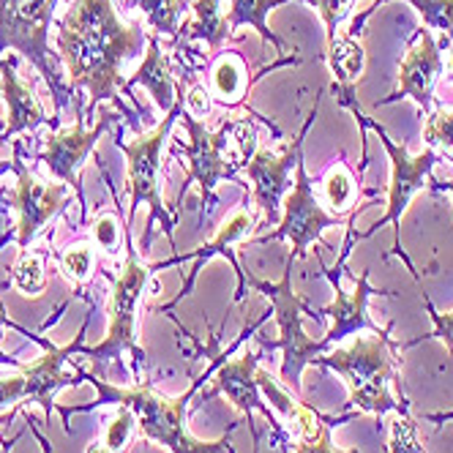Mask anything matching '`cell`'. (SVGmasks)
<instances>
[{"mask_svg": "<svg viewBox=\"0 0 453 453\" xmlns=\"http://www.w3.org/2000/svg\"><path fill=\"white\" fill-rule=\"evenodd\" d=\"M148 47V30L140 22H123L115 0H72L55 25V50L69 74L72 90L88 93L85 120L110 102L126 118H137L120 96H132L126 63Z\"/></svg>", "mask_w": 453, "mask_h": 453, "instance_id": "obj_1", "label": "cell"}, {"mask_svg": "<svg viewBox=\"0 0 453 453\" xmlns=\"http://www.w3.org/2000/svg\"><path fill=\"white\" fill-rule=\"evenodd\" d=\"M271 309L257 319L251 322V326H246L241 331V336L226 347V349H219V334H211V364L205 366V372L197 377V380H191V385L186 388V391L180 396H165V394H158L156 388H153V380H145V382H137L134 388H120L104 377H99L96 372H85L80 364H77V374L80 380H88L93 385V391H96V402L90 404H55V410L63 415V432L72 434V426H69V415L72 412H90L96 407H107V404H123L134 412L137 418V429L142 432V437L148 442H156L161 448H167L170 453H238L235 445H233V434L241 424H246V420H235V424H230V429H226L219 440L213 442H205V440H197L191 432H188V402L200 394V388L203 382H208L216 369L230 358V355L251 336L260 331L265 322L271 319Z\"/></svg>", "mask_w": 453, "mask_h": 453, "instance_id": "obj_2", "label": "cell"}, {"mask_svg": "<svg viewBox=\"0 0 453 453\" xmlns=\"http://www.w3.org/2000/svg\"><path fill=\"white\" fill-rule=\"evenodd\" d=\"M391 331L394 322H388L380 334L358 336L349 347H336L314 358L317 366H326L344 380L349 388V407L374 415L377 420L388 412L410 415V402L399 377V342L391 339Z\"/></svg>", "mask_w": 453, "mask_h": 453, "instance_id": "obj_3", "label": "cell"}, {"mask_svg": "<svg viewBox=\"0 0 453 453\" xmlns=\"http://www.w3.org/2000/svg\"><path fill=\"white\" fill-rule=\"evenodd\" d=\"M336 99H339V104H342L344 110H349V112L355 115L358 126H364L366 132H374V134L380 137V142H382L388 158H391V180H388V188H385V216H380V219L369 226V230H364V233H349V235L344 238V246H342V251H339V257H336L334 271H342V268H344V263H347V257H349L355 241H366V238L377 235L380 230H385L388 224H394V249L385 254V260H391V257H399V260L404 263V268L410 271V276H412L415 281H420V273H418L415 263L410 260V254L402 249V219H404V213H407V208H410V203H412L415 194L429 188V183H432V170H434L437 161H442V158H440L432 148H424L418 156H410L407 148L399 145V142H394V137L388 134L374 118L364 115L361 104L355 102V88H336Z\"/></svg>", "mask_w": 453, "mask_h": 453, "instance_id": "obj_4", "label": "cell"}, {"mask_svg": "<svg viewBox=\"0 0 453 453\" xmlns=\"http://www.w3.org/2000/svg\"><path fill=\"white\" fill-rule=\"evenodd\" d=\"M112 284L110 303H107V334L96 347H82L80 355L96 364L99 377L107 374L110 364H123L128 355V369H132L134 382L148 380V358L145 349L137 342V317L140 303L148 293V284L153 268L142 260V254L134 249L132 230L126 226V246H123V265L118 276L104 273Z\"/></svg>", "mask_w": 453, "mask_h": 453, "instance_id": "obj_5", "label": "cell"}, {"mask_svg": "<svg viewBox=\"0 0 453 453\" xmlns=\"http://www.w3.org/2000/svg\"><path fill=\"white\" fill-rule=\"evenodd\" d=\"M183 112H186V102L180 93L178 104L153 128L140 132L132 142H126L120 134H115V148L126 156V197H128L126 226L128 230L134 226V216H137L140 205H148V211H150L145 235H142V254L150 249L156 226H161V233L167 235L170 246H175V213H170L165 200H161L158 180H161V153H165V145L173 137V128L178 126Z\"/></svg>", "mask_w": 453, "mask_h": 453, "instance_id": "obj_6", "label": "cell"}, {"mask_svg": "<svg viewBox=\"0 0 453 453\" xmlns=\"http://www.w3.org/2000/svg\"><path fill=\"white\" fill-rule=\"evenodd\" d=\"M88 326H90V314H85L82 326H80V334L74 336L72 344L66 347H58L52 344L50 339L39 336V334H30L25 331L17 322H9V328L27 336L30 342L42 344L44 355L34 364H22L19 366V374H12V377H0V410H12V407H42L44 412V424L52 420V410L58 404V394L63 388H77L82 380L77 374V364L74 358L80 355V349L85 347V334H88Z\"/></svg>", "mask_w": 453, "mask_h": 453, "instance_id": "obj_7", "label": "cell"}, {"mask_svg": "<svg viewBox=\"0 0 453 453\" xmlns=\"http://www.w3.org/2000/svg\"><path fill=\"white\" fill-rule=\"evenodd\" d=\"M293 257L287 254V263H284V273L279 281H265V279H257L254 273H246V284L251 289H257L260 296L268 298V309L276 319V328H279V339L276 342H265L257 336L265 349H281V369H279V382L293 391L296 396H301V374L306 366L314 364L317 355L328 352V347L322 344V339H311L303 331V317H311L317 322V311L309 309L306 301H301L293 289Z\"/></svg>", "mask_w": 453, "mask_h": 453, "instance_id": "obj_8", "label": "cell"}, {"mask_svg": "<svg viewBox=\"0 0 453 453\" xmlns=\"http://www.w3.org/2000/svg\"><path fill=\"white\" fill-rule=\"evenodd\" d=\"M178 126H180V134L173 140L175 156H183L186 167H188L183 188H180V200H183L186 188L191 183H197L200 194H203V213H205V208L211 211L219 203L216 188L221 180L241 183L238 165H235V145H233L235 120L221 123L213 132V128H208L203 120L183 112Z\"/></svg>", "mask_w": 453, "mask_h": 453, "instance_id": "obj_9", "label": "cell"}, {"mask_svg": "<svg viewBox=\"0 0 453 453\" xmlns=\"http://www.w3.org/2000/svg\"><path fill=\"white\" fill-rule=\"evenodd\" d=\"M55 6L58 0H0V58L9 50L19 52L44 77L60 104L66 93L60 88V74L50 47Z\"/></svg>", "mask_w": 453, "mask_h": 453, "instance_id": "obj_10", "label": "cell"}, {"mask_svg": "<svg viewBox=\"0 0 453 453\" xmlns=\"http://www.w3.org/2000/svg\"><path fill=\"white\" fill-rule=\"evenodd\" d=\"M303 153L298 156L296 165V183L289 188V194L281 203V219L276 224V230L268 235L249 238L246 243H271V241H287L289 243V257L293 260H306L309 249L322 238V233L331 226L347 224L349 213H334L326 208V203L319 200V194L314 191V183L306 173Z\"/></svg>", "mask_w": 453, "mask_h": 453, "instance_id": "obj_11", "label": "cell"}, {"mask_svg": "<svg viewBox=\"0 0 453 453\" xmlns=\"http://www.w3.org/2000/svg\"><path fill=\"white\" fill-rule=\"evenodd\" d=\"M317 110H319V99H314V110L309 112L306 123L301 126V132L293 137L281 153L271 150V148H260L251 153V158H246L238 167V173H246L251 180V203H254V213L257 221L263 224H279L281 219V203L293 188V180H289V173L296 170L298 156L303 153V142L309 137V128L317 120Z\"/></svg>", "mask_w": 453, "mask_h": 453, "instance_id": "obj_12", "label": "cell"}, {"mask_svg": "<svg viewBox=\"0 0 453 453\" xmlns=\"http://www.w3.org/2000/svg\"><path fill=\"white\" fill-rule=\"evenodd\" d=\"M14 173L17 183L9 194V200L17 211V224H14V243L17 249H27L34 243L42 230L55 221L60 213H66L72 205L69 186L58 180H44L22 161V142H14Z\"/></svg>", "mask_w": 453, "mask_h": 453, "instance_id": "obj_13", "label": "cell"}, {"mask_svg": "<svg viewBox=\"0 0 453 453\" xmlns=\"http://www.w3.org/2000/svg\"><path fill=\"white\" fill-rule=\"evenodd\" d=\"M254 224H257V213H254V211H246V208H238L230 219H226V221L219 226V233H216L208 243H203L200 249L186 251V254H175V257H170V260H158V263H153V265H150L153 273H156V271L175 268V265H183V263H194L191 271H188V279L180 284V293H178L170 303L158 306V309H153V311H156V314H170L183 298H188V296H191V289H194V284H197L200 271L213 260V257H224V260L233 265V271H235V276H238V287H235V298H233V301L241 303V301L246 298L249 284H246V271H243L241 263H238L235 246L249 241V235H251V230H254Z\"/></svg>", "mask_w": 453, "mask_h": 453, "instance_id": "obj_14", "label": "cell"}, {"mask_svg": "<svg viewBox=\"0 0 453 453\" xmlns=\"http://www.w3.org/2000/svg\"><path fill=\"white\" fill-rule=\"evenodd\" d=\"M115 123L112 112L99 115V120L93 123V128H85V112H77V123L69 128H60V132H50L44 137V150L36 156L42 161V167L52 175V180L69 186L77 197V205L82 208V219L88 216V203H85V191L80 180V170L88 165L90 153L99 145L107 128Z\"/></svg>", "mask_w": 453, "mask_h": 453, "instance_id": "obj_15", "label": "cell"}, {"mask_svg": "<svg viewBox=\"0 0 453 453\" xmlns=\"http://www.w3.org/2000/svg\"><path fill=\"white\" fill-rule=\"evenodd\" d=\"M445 72V52L440 50L437 39L426 27H420L410 39V47L399 63V82L391 90V96L377 102V107L394 104L402 99L415 102V107L429 115L434 110V88Z\"/></svg>", "mask_w": 453, "mask_h": 453, "instance_id": "obj_16", "label": "cell"}, {"mask_svg": "<svg viewBox=\"0 0 453 453\" xmlns=\"http://www.w3.org/2000/svg\"><path fill=\"white\" fill-rule=\"evenodd\" d=\"M257 364H260V355L251 352V349L238 355L235 361H224L216 369V374L211 377L213 388L200 394V402H211L213 396L230 399L241 410L243 420H249V432H251V440H254V453H260V434H257V429H254V412H263L271 420V426L276 429L279 440L284 437V429L279 424L273 407L265 402L260 385H257Z\"/></svg>", "mask_w": 453, "mask_h": 453, "instance_id": "obj_17", "label": "cell"}, {"mask_svg": "<svg viewBox=\"0 0 453 453\" xmlns=\"http://www.w3.org/2000/svg\"><path fill=\"white\" fill-rule=\"evenodd\" d=\"M322 276L331 281V289H334V303L331 306H322V309H314L317 311V322L322 317H331L334 326L328 328V334L322 336V344L328 349L334 344H339L342 339L352 336V334H380L382 328L377 322L369 317V301L372 298H396L394 289H377L369 284V271H361V276H352L355 279V289L352 293H344L342 289V281H339V271L334 268H326L322 265Z\"/></svg>", "mask_w": 453, "mask_h": 453, "instance_id": "obj_18", "label": "cell"}, {"mask_svg": "<svg viewBox=\"0 0 453 453\" xmlns=\"http://www.w3.org/2000/svg\"><path fill=\"white\" fill-rule=\"evenodd\" d=\"M257 385H260V391L265 396V402L273 407V412L284 420L289 434L296 440H306V437H314L322 426H342V424H349L355 420L361 412H344L339 418L334 415H326L314 407H309L301 396H293V391H287V388L271 374V372H263L257 369Z\"/></svg>", "mask_w": 453, "mask_h": 453, "instance_id": "obj_19", "label": "cell"}, {"mask_svg": "<svg viewBox=\"0 0 453 453\" xmlns=\"http://www.w3.org/2000/svg\"><path fill=\"white\" fill-rule=\"evenodd\" d=\"M0 90H4V102H6V128H4V140H12L17 134L36 132L39 126L50 123L39 96L34 85L25 82L14 63L0 58Z\"/></svg>", "mask_w": 453, "mask_h": 453, "instance_id": "obj_20", "label": "cell"}, {"mask_svg": "<svg viewBox=\"0 0 453 453\" xmlns=\"http://www.w3.org/2000/svg\"><path fill=\"white\" fill-rule=\"evenodd\" d=\"M298 63H301V58L287 55L281 60H273L271 66H265L257 77H249V63L238 52H221L219 60L213 63V69H211V88L208 90L213 96V102H219L224 107H238L249 96V90L254 88V82L263 74L281 69V66H298Z\"/></svg>", "mask_w": 453, "mask_h": 453, "instance_id": "obj_21", "label": "cell"}, {"mask_svg": "<svg viewBox=\"0 0 453 453\" xmlns=\"http://www.w3.org/2000/svg\"><path fill=\"white\" fill-rule=\"evenodd\" d=\"M134 85L145 88L148 96L153 99V104L161 110V112H170L178 99L183 88L178 85L175 74H173V66H170V55L161 50L158 44V36L148 34V47H145V58L140 60V66L134 74H128V90Z\"/></svg>", "mask_w": 453, "mask_h": 453, "instance_id": "obj_22", "label": "cell"}, {"mask_svg": "<svg viewBox=\"0 0 453 453\" xmlns=\"http://www.w3.org/2000/svg\"><path fill=\"white\" fill-rule=\"evenodd\" d=\"M385 4H391V0H372V4L349 22V27H347V34H344V36L358 39V36H361V30H364V25H366V19H369L380 6H385ZM404 4H410V6L420 14V19H424V27L437 39L440 50L448 52V50L453 47V0H404Z\"/></svg>", "mask_w": 453, "mask_h": 453, "instance_id": "obj_23", "label": "cell"}, {"mask_svg": "<svg viewBox=\"0 0 453 453\" xmlns=\"http://www.w3.org/2000/svg\"><path fill=\"white\" fill-rule=\"evenodd\" d=\"M183 42H203L211 55L221 52V44L230 39L226 14L221 12V0H194L191 19L180 30Z\"/></svg>", "mask_w": 453, "mask_h": 453, "instance_id": "obj_24", "label": "cell"}, {"mask_svg": "<svg viewBox=\"0 0 453 453\" xmlns=\"http://www.w3.org/2000/svg\"><path fill=\"white\" fill-rule=\"evenodd\" d=\"M284 4H293V0H230L226 30H230V36H235L241 27H251L260 34L263 44H273L279 52H287V42L268 27V14Z\"/></svg>", "mask_w": 453, "mask_h": 453, "instance_id": "obj_25", "label": "cell"}, {"mask_svg": "<svg viewBox=\"0 0 453 453\" xmlns=\"http://www.w3.org/2000/svg\"><path fill=\"white\" fill-rule=\"evenodd\" d=\"M326 60L334 77V90L336 88H355V80L364 74L366 52L358 39H349L344 34L336 36L331 47H326Z\"/></svg>", "mask_w": 453, "mask_h": 453, "instance_id": "obj_26", "label": "cell"}, {"mask_svg": "<svg viewBox=\"0 0 453 453\" xmlns=\"http://www.w3.org/2000/svg\"><path fill=\"white\" fill-rule=\"evenodd\" d=\"M50 249H22L17 254V260L12 265V279L9 284L17 289V293L27 296V298H42L47 289V260H50Z\"/></svg>", "mask_w": 453, "mask_h": 453, "instance_id": "obj_27", "label": "cell"}, {"mask_svg": "<svg viewBox=\"0 0 453 453\" xmlns=\"http://www.w3.org/2000/svg\"><path fill=\"white\" fill-rule=\"evenodd\" d=\"M145 17L153 36L178 39L186 25V0H128Z\"/></svg>", "mask_w": 453, "mask_h": 453, "instance_id": "obj_28", "label": "cell"}, {"mask_svg": "<svg viewBox=\"0 0 453 453\" xmlns=\"http://www.w3.org/2000/svg\"><path fill=\"white\" fill-rule=\"evenodd\" d=\"M358 200H361V186L355 180L347 158L342 153L336 165L328 170L326 180H322V203L334 213H342V211H352L358 205Z\"/></svg>", "mask_w": 453, "mask_h": 453, "instance_id": "obj_29", "label": "cell"}, {"mask_svg": "<svg viewBox=\"0 0 453 453\" xmlns=\"http://www.w3.org/2000/svg\"><path fill=\"white\" fill-rule=\"evenodd\" d=\"M134 432H137L134 412L128 407H123V404H118V415L107 424L104 437L93 440L85 453H126L128 448H132Z\"/></svg>", "mask_w": 453, "mask_h": 453, "instance_id": "obj_30", "label": "cell"}, {"mask_svg": "<svg viewBox=\"0 0 453 453\" xmlns=\"http://www.w3.org/2000/svg\"><path fill=\"white\" fill-rule=\"evenodd\" d=\"M58 268L60 273L72 281V287L77 289V296L85 298V284L90 281L93 276V268H96V251L90 243H74L69 246L66 251L58 254Z\"/></svg>", "mask_w": 453, "mask_h": 453, "instance_id": "obj_31", "label": "cell"}, {"mask_svg": "<svg viewBox=\"0 0 453 453\" xmlns=\"http://www.w3.org/2000/svg\"><path fill=\"white\" fill-rule=\"evenodd\" d=\"M424 140L440 158L453 161V107L437 104L424 123Z\"/></svg>", "mask_w": 453, "mask_h": 453, "instance_id": "obj_32", "label": "cell"}, {"mask_svg": "<svg viewBox=\"0 0 453 453\" xmlns=\"http://www.w3.org/2000/svg\"><path fill=\"white\" fill-rule=\"evenodd\" d=\"M90 238L104 254L118 257L126 246V221H120V211H99L90 224Z\"/></svg>", "mask_w": 453, "mask_h": 453, "instance_id": "obj_33", "label": "cell"}, {"mask_svg": "<svg viewBox=\"0 0 453 453\" xmlns=\"http://www.w3.org/2000/svg\"><path fill=\"white\" fill-rule=\"evenodd\" d=\"M424 306H426L429 319H432V331L426 336H418V339H410V342H399V349H410V347H418V344H424V342L437 339L453 355V309L450 311H437L426 293H424Z\"/></svg>", "mask_w": 453, "mask_h": 453, "instance_id": "obj_34", "label": "cell"}, {"mask_svg": "<svg viewBox=\"0 0 453 453\" xmlns=\"http://www.w3.org/2000/svg\"><path fill=\"white\" fill-rule=\"evenodd\" d=\"M296 4H309L319 14L322 25H326V47H331L339 36V25L349 17L355 0H296Z\"/></svg>", "mask_w": 453, "mask_h": 453, "instance_id": "obj_35", "label": "cell"}, {"mask_svg": "<svg viewBox=\"0 0 453 453\" xmlns=\"http://www.w3.org/2000/svg\"><path fill=\"white\" fill-rule=\"evenodd\" d=\"M385 453H426L418 445V424L412 415H396L391 420V440L385 445Z\"/></svg>", "mask_w": 453, "mask_h": 453, "instance_id": "obj_36", "label": "cell"}, {"mask_svg": "<svg viewBox=\"0 0 453 453\" xmlns=\"http://www.w3.org/2000/svg\"><path fill=\"white\" fill-rule=\"evenodd\" d=\"M334 429L336 426H322L314 437H306V440H289V434L281 437V442L293 445V453H361L358 448H349V450H342L334 445Z\"/></svg>", "mask_w": 453, "mask_h": 453, "instance_id": "obj_37", "label": "cell"}, {"mask_svg": "<svg viewBox=\"0 0 453 453\" xmlns=\"http://www.w3.org/2000/svg\"><path fill=\"white\" fill-rule=\"evenodd\" d=\"M183 102H186V112H188L191 118L203 120V118L211 115L213 96H211V90H208L205 85H191V88L186 90V96H183Z\"/></svg>", "mask_w": 453, "mask_h": 453, "instance_id": "obj_38", "label": "cell"}, {"mask_svg": "<svg viewBox=\"0 0 453 453\" xmlns=\"http://www.w3.org/2000/svg\"><path fill=\"white\" fill-rule=\"evenodd\" d=\"M9 314H6V306H4V301H0V328H9ZM0 366H22L17 358H12V355H6V352H0Z\"/></svg>", "mask_w": 453, "mask_h": 453, "instance_id": "obj_39", "label": "cell"}, {"mask_svg": "<svg viewBox=\"0 0 453 453\" xmlns=\"http://www.w3.org/2000/svg\"><path fill=\"white\" fill-rule=\"evenodd\" d=\"M4 128H6V120L4 118H0V137H4ZM6 173H14V156H12V161L6 158H0V178H4Z\"/></svg>", "mask_w": 453, "mask_h": 453, "instance_id": "obj_40", "label": "cell"}, {"mask_svg": "<svg viewBox=\"0 0 453 453\" xmlns=\"http://www.w3.org/2000/svg\"><path fill=\"white\" fill-rule=\"evenodd\" d=\"M426 420H432V424H450V420H453V410H448V412H429Z\"/></svg>", "mask_w": 453, "mask_h": 453, "instance_id": "obj_41", "label": "cell"}, {"mask_svg": "<svg viewBox=\"0 0 453 453\" xmlns=\"http://www.w3.org/2000/svg\"><path fill=\"white\" fill-rule=\"evenodd\" d=\"M429 188H432V191H448V194H450V200H453V178H450V180H432Z\"/></svg>", "mask_w": 453, "mask_h": 453, "instance_id": "obj_42", "label": "cell"}, {"mask_svg": "<svg viewBox=\"0 0 453 453\" xmlns=\"http://www.w3.org/2000/svg\"><path fill=\"white\" fill-rule=\"evenodd\" d=\"M17 412H19V407H12L9 412H0V426H4V424H12V420L17 418Z\"/></svg>", "mask_w": 453, "mask_h": 453, "instance_id": "obj_43", "label": "cell"}, {"mask_svg": "<svg viewBox=\"0 0 453 453\" xmlns=\"http://www.w3.org/2000/svg\"><path fill=\"white\" fill-rule=\"evenodd\" d=\"M9 243H14V226L9 233H0V249H6Z\"/></svg>", "mask_w": 453, "mask_h": 453, "instance_id": "obj_44", "label": "cell"}, {"mask_svg": "<svg viewBox=\"0 0 453 453\" xmlns=\"http://www.w3.org/2000/svg\"><path fill=\"white\" fill-rule=\"evenodd\" d=\"M445 72H448V77L453 80V47H450L448 55H445Z\"/></svg>", "mask_w": 453, "mask_h": 453, "instance_id": "obj_45", "label": "cell"}, {"mask_svg": "<svg viewBox=\"0 0 453 453\" xmlns=\"http://www.w3.org/2000/svg\"><path fill=\"white\" fill-rule=\"evenodd\" d=\"M19 440H22V434H14V437H12L9 442H6V440H0V445H4V453H9V450H12V448H14V445L19 442Z\"/></svg>", "mask_w": 453, "mask_h": 453, "instance_id": "obj_46", "label": "cell"}]
</instances>
